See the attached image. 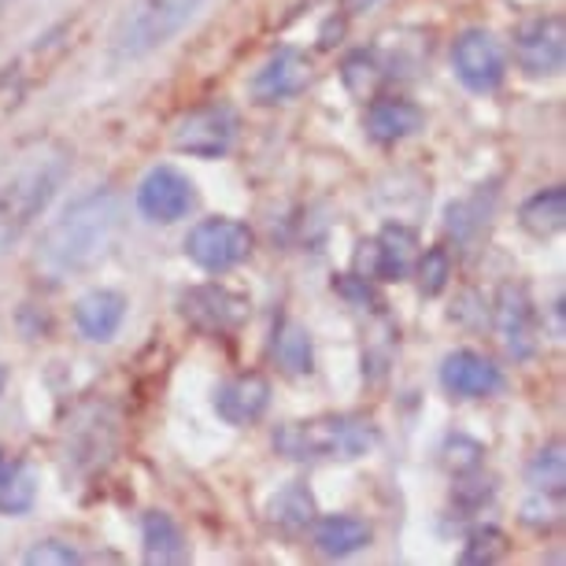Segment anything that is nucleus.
<instances>
[{"instance_id":"1","label":"nucleus","mask_w":566,"mask_h":566,"mask_svg":"<svg viewBox=\"0 0 566 566\" xmlns=\"http://www.w3.org/2000/svg\"><path fill=\"white\" fill-rule=\"evenodd\" d=\"M123 200L112 186H97L90 193L74 197L41 233L38 255L49 271L78 274L97 266L119 238Z\"/></svg>"},{"instance_id":"2","label":"nucleus","mask_w":566,"mask_h":566,"mask_svg":"<svg viewBox=\"0 0 566 566\" xmlns=\"http://www.w3.org/2000/svg\"><path fill=\"white\" fill-rule=\"evenodd\" d=\"M381 441L378 422L356 411H326L312 419L282 422L274 430V452L293 463H329V459H363Z\"/></svg>"},{"instance_id":"3","label":"nucleus","mask_w":566,"mask_h":566,"mask_svg":"<svg viewBox=\"0 0 566 566\" xmlns=\"http://www.w3.org/2000/svg\"><path fill=\"white\" fill-rule=\"evenodd\" d=\"M205 0H134L112 30L108 56L112 63H137L164 49L170 38L197 19Z\"/></svg>"},{"instance_id":"4","label":"nucleus","mask_w":566,"mask_h":566,"mask_svg":"<svg viewBox=\"0 0 566 566\" xmlns=\"http://www.w3.org/2000/svg\"><path fill=\"white\" fill-rule=\"evenodd\" d=\"M238 134H241L238 108L227 101H205L175 123L170 145H175V153L193 159H227L233 153V145H238Z\"/></svg>"},{"instance_id":"5","label":"nucleus","mask_w":566,"mask_h":566,"mask_svg":"<svg viewBox=\"0 0 566 566\" xmlns=\"http://www.w3.org/2000/svg\"><path fill=\"white\" fill-rule=\"evenodd\" d=\"M255 249V233L249 222L241 219H200L193 230L186 233V255L189 263H197L208 274H227L233 266H241Z\"/></svg>"},{"instance_id":"6","label":"nucleus","mask_w":566,"mask_h":566,"mask_svg":"<svg viewBox=\"0 0 566 566\" xmlns=\"http://www.w3.org/2000/svg\"><path fill=\"white\" fill-rule=\"evenodd\" d=\"M452 71L470 93L489 97L507 78V52L496 41V34H489L482 27H470L452 41Z\"/></svg>"},{"instance_id":"7","label":"nucleus","mask_w":566,"mask_h":566,"mask_svg":"<svg viewBox=\"0 0 566 566\" xmlns=\"http://www.w3.org/2000/svg\"><path fill=\"white\" fill-rule=\"evenodd\" d=\"M249 296L230 290V285L205 282V285H189L178 296V315L200 334H233L244 318H249Z\"/></svg>"},{"instance_id":"8","label":"nucleus","mask_w":566,"mask_h":566,"mask_svg":"<svg viewBox=\"0 0 566 566\" xmlns=\"http://www.w3.org/2000/svg\"><path fill=\"white\" fill-rule=\"evenodd\" d=\"M312 82H315L312 56L296 45H282L263 60L260 71L252 74L249 93H252L255 104L274 108V104H290V101L301 97V93H307L312 90Z\"/></svg>"},{"instance_id":"9","label":"nucleus","mask_w":566,"mask_h":566,"mask_svg":"<svg viewBox=\"0 0 566 566\" xmlns=\"http://www.w3.org/2000/svg\"><path fill=\"white\" fill-rule=\"evenodd\" d=\"M515 63L526 78H555L566 63V23L563 15H533L515 30L511 41Z\"/></svg>"},{"instance_id":"10","label":"nucleus","mask_w":566,"mask_h":566,"mask_svg":"<svg viewBox=\"0 0 566 566\" xmlns=\"http://www.w3.org/2000/svg\"><path fill=\"white\" fill-rule=\"evenodd\" d=\"M493 323H496V334L504 340L507 356L526 363L537 356L541 348V315H537V304L526 285L518 282H504L496 290V304H493Z\"/></svg>"},{"instance_id":"11","label":"nucleus","mask_w":566,"mask_h":566,"mask_svg":"<svg viewBox=\"0 0 566 566\" xmlns=\"http://www.w3.org/2000/svg\"><path fill=\"white\" fill-rule=\"evenodd\" d=\"M134 205L142 211V219L156 222V227H170V222H181L189 211L197 208V186L181 175L178 167H153L142 178L134 193Z\"/></svg>"},{"instance_id":"12","label":"nucleus","mask_w":566,"mask_h":566,"mask_svg":"<svg viewBox=\"0 0 566 566\" xmlns=\"http://www.w3.org/2000/svg\"><path fill=\"white\" fill-rule=\"evenodd\" d=\"M441 386L455 400H485L504 389V370L482 352L459 348L441 359Z\"/></svg>"},{"instance_id":"13","label":"nucleus","mask_w":566,"mask_h":566,"mask_svg":"<svg viewBox=\"0 0 566 566\" xmlns=\"http://www.w3.org/2000/svg\"><path fill=\"white\" fill-rule=\"evenodd\" d=\"M115 441H119L115 415L104 408H85L67 430V463L78 470V474L101 470L112 459Z\"/></svg>"},{"instance_id":"14","label":"nucleus","mask_w":566,"mask_h":566,"mask_svg":"<svg viewBox=\"0 0 566 566\" xmlns=\"http://www.w3.org/2000/svg\"><path fill=\"white\" fill-rule=\"evenodd\" d=\"M211 408L227 426H255L271 408V381L263 374H238V378H227L211 397Z\"/></svg>"},{"instance_id":"15","label":"nucleus","mask_w":566,"mask_h":566,"mask_svg":"<svg viewBox=\"0 0 566 566\" xmlns=\"http://www.w3.org/2000/svg\"><path fill=\"white\" fill-rule=\"evenodd\" d=\"M367 249V277L374 282H403V277H411L415 260H419V238L403 222H389Z\"/></svg>"},{"instance_id":"16","label":"nucleus","mask_w":566,"mask_h":566,"mask_svg":"<svg viewBox=\"0 0 566 566\" xmlns=\"http://www.w3.org/2000/svg\"><path fill=\"white\" fill-rule=\"evenodd\" d=\"M126 296L119 290H90L74 304V326L93 345H108L126 323Z\"/></svg>"},{"instance_id":"17","label":"nucleus","mask_w":566,"mask_h":566,"mask_svg":"<svg viewBox=\"0 0 566 566\" xmlns=\"http://www.w3.org/2000/svg\"><path fill=\"white\" fill-rule=\"evenodd\" d=\"M426 126V112L408 97H374L367 108V134L378 145H400Z\"/></svg>"},{"instance_id":"18","label":"nucleus","mask_w":566,"mask_h":566,"mask_svg":"<svg viewBox=\"0 0 566 566\" xmlns=\"http://www.w3.org/2000/svg\"><path fill=\"white\" fill-rule=\"evenodd\" d=\"M312 541L318 552L329 555V559H348V555L370 548L374 526L367 518L345 515V511H340V515H323L312 522Z\"/></svg>"},{"instance_id":"19","label":"nucleus","mask_w":566,"mask_h":566,"mask_svg":"<svg viewBox=\"0 0 566 566\" xmlns=\"http://www.w3.org/2000/svg\"><path fill=\"white\" fill-rule=\"evenodd\" d=\"M142 548H145V563L153 566L189 563V541L167 511H145L142 515Z\"/></svg>"},{"instance_id":"20","label":"nucleus","mask_w":566,"mask_h":566,"mask_svg":"<svg viewBox=\"0 0 566 566\" xmlns=\"http://www.w3.org/2000/svg\"><path fill=\"white\" fill-rule=\"evenodd\" d=\"M315 518H318L315 496L304 482L282 485L271 500H266V522H271L277 533H290V537H296V533L312 530Z\"/></svg>"},{"instance_id":"21","label":"nucleus","mask_w":566,"mask_h":566,"mask_svg":"<svg viewBox=\"0 0 566 566\" xmlns=\"http://www.w3.org/2000/svg\"><path fill=\"white\" fill-rule=\"evenodd\" d=\"M38 504V478L27 459L0 463V515H27Z\"/></svg>"},{"instance_id":"22","label":"nucleus","mask_w":566,"mask_h":566,"mask_svg":"<svg viewBox=\"0 0 566 566\" xmlns=\"http://www.w3.org/2000/svg\"><path fill=\"white\" fill-rule=\"evenodd\" d=\"M522 227H526L533 238H552L566 227V189L563 186H548L541 193H533L518 211Z\"/></svg>"},{"instance_id":"23","label":"nucleus","mask_w":566,"mask_h":566,"mask_svg":"<svg viewBox=\"0 0 566 566\" xmlns=\"http://www.w3.org/2000/svg\"><path fill=\"white\" fill-rule=\"evenodd\" d=\"M274 359L277 367L293 378H304V374L315 370V345H312V334L301 326V323H285L277 326L274 334Z\"/></svg>"},{"instance_id":"24","label":"nucleus","mask_w":566,"mask_h":566,"mask_svg":"<svg viewBox=\"0 0 566 566\" xmlns=\"http://www.w3.org/2000/svg\"><path fill=\"white\" fill-rule=\"evenodd\" d=\"M493 205H496V197H489V205H485V186L478 189L474 197L448 205V211H444V227H448V233H452L455 241H474L478 233H482V230L489 227Z\"/></svg>"},{"instance_id":"25","label":"nucleus","mask_w":566,"mask_h":566,"mask_svg":"<svg viewBox=\"0 0 566 566\" xmlns=\"http://www.w3.org/2000/svg\"><path fill=\"white\" fill-rule=\"evenodd\" d=\"M530 485H533V493H548V496H563V482H566V474H563V444L555 441L548 448H541L537 455H533V463H530Z\"/></svg>"},{"instance_id":"26","label":"nucleus","mask_w":566,"mask_h":566,"mask_svg":"<svg viewBox=\"0 0 566 566\" xmlns=\"http://www.w3.org/2000/svg\"><path fill=\"white\" fill-rule=\"evenodd\" d=\"M507 548H511V544H507V537L496 526H478L467 537L463 552H459V563H463V566H489V563L504 559Z\"/></svg>"},{"instance_id":"27","label":"nucleus","mask_w":566,"mask_h":566,"mask_svg":"<svg viewBox=\"0 0 566 566\" xmlns=\"http://www.w3.org/2000/svg\"><path fill=\"white\" fill-rule=\"evenodd\" d=\"M415 277H419L422 296H437L444 293L448 277H452V252L448 249H426L419 260H415Z\"/></svg>"},{"instance_id":"28","label":"nucleus","mask_w":566,"mask_h":566,"mask_svg":"<svg viewBox=\"0 0 566 566\" xmlns=\"http://www.w3.org/2000/svg\"><path fill=\"white\" fill-rule=\"evenodd\" d=\"M23 559L30 566H71V563H78L82 555H78V548H74V544L49 537V541H38L34 548L23 555Z\"/></svg>"},{"instance_id":"29","label":"nucleus","mask_w":566,"mask_h":566,"mask_svg":"<svg viewBox=\"0 0 566 566\" xmlns=\"http://www.w3.org/2000/svg\"><path fill=\"white\" fill-rule=\"evenodd\" d=\"M374 56H367V52H356V56H348V63H345V85H352L356 78H363L359 82V97H367V90L374 85Z\"/></svg>"},{"instance_id":"30","label":"nucleus","mask_w":566,"mask_h":566,"mask_svg":"<svg viewBox=\"0 0 566 566\" xmlns=\"http://www.w3.org/2000/svg\"><path fill=\"white\" fill-rule=\"evenodd\" d=\"M334 290H340V293L348 296V301H356V304H378V296H374V290H370L367 277L345 274V277H340V282H334Z\"/></svg>"},{"instance_id":"31","label":"nucleus","mask_w":566,"mask_h":566,"mask_svg":"<svg viewBox=\"0 0 566 566\" xmlns=\"http://www.w3.org/2000/svg\"><path fill=\"white\" fill-rule=\"evenodd\" d=\"M381 0H340V12L345 15H367L370 8H378Z\"/></svg>"},{"instance_id":"32","label":"nucleus","mask_w":566,"mask_h":566,"mask_svg":"<svg viewBox=\"0 0 566 566\" xmlns=\"http://www.w3.org/2000/svg\"><path fill=\"white\" fill-rule=\"evenodd\" d=\"M4 389H8V370L0 367V397H4Z\"/></svg>"},{"instance_id":"33","label":"nucleus","mask_w":566,"mask_h":566,"mask_svg":"<svg viewBox=\"0 0 566 566\" xmlns=\"http://www.w3.org/2000/svg\"><path fill=\"white\" fill-rule=\"evenodd\" d=\"M0 463H4V455H0Z\"/></svg>"},{"instance_id":"34","label":"nucleus","mask_w":566,"mask_h":566,"mask_svg":"<svg viewBox=\"0 0 566 566\" xmlns=\"http://www.w3.org/2000/svg\"><path fill=\"white\" fill-rule=\"evenodd\" d=\"M0 4H8V0H0Z\"/></svg>"}]
</instances>
